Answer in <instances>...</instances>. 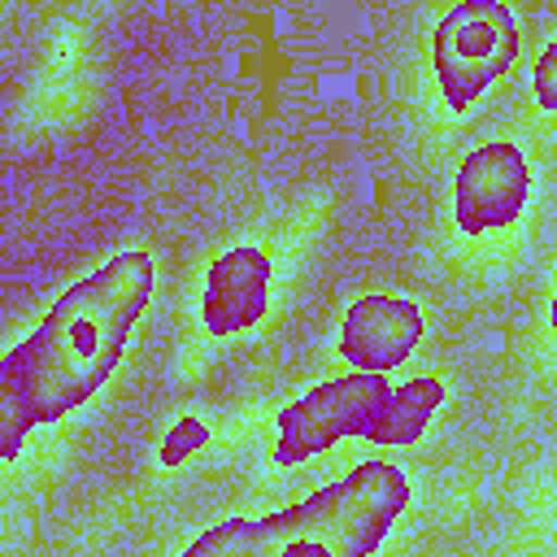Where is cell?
<instances>
[{
  "label": "cell",
  "instance_id": "10",
  "mask_svg": "<svg viewBox=\"0 0 557 557\" xmlns=\"http://www.w3.org/2000/svg\"><path fill=\"white\" fill-rule=\"evenodd\" d=\"M553 61H557V48L548 44V48L540 52V65H535V91H540V104H544V109L557 104V96H553Z\"/></svg>",
  "mask_w": 557,
  "mask_h": 557
},
{
  "label": "cell",
  "instance_id": "6",
  "mask_svg": "<svg viewBox=\"0 0 557 557\" xmlns=\"http://www.w3.org/2000/svg\"><path fill=\"white\" fill-rule=\"evenodd\" d=\"M418 335H422L418 305L396 300V296H366L348 309L344 331H339V348L348 361L366 366L370 374H383L409 357Z\"/></svg>",
  "mask_w": 557,
  "mask_h": 557
},
{
  "label": "cell",
  "instance_id": "3",
  "mask_svg": "<svg viewBox=\"0 0 557 557\" xmlns=\"http://www.w3.org/2000/svg\"><path fill=\"white\" fill-rule=\"evenodd\" d=\"M518 52V26L513 13L496 0L457 4L435 26V70L444 100L453 109H466Z\"/></svg>",
  "mask_w": 557,
  "mask_h": 557
},
{
  "label": "cell",
  "instance_id": "2",
  "mask_svg": "<svg viewBox=\"0 0 557 557\" xmlns=\"http://www.w3.org/2000/svg\"><path fill=\"white\" fill-rule=\"evenodd\" d=\"M405 500V474L370 461L305 505L252 522L248 557H370Z\"/></svg>",
  "mask_w": 557,
  "mask_h": 557
},
{
  "label": "cell",
  "instance_id": "7",
  "mask_svg": "<svg viewBox=\"0 0 557 557\" xmlns=\"http://www.w3.org/2000/svg\"><path fill=\"white\" fill-rule=\"evenodd\" d=\"M265 257L257 248H235L226 252L205 283V326L213 335H235L252 326L265 313Z\"/></svg>",
  "mask_w": 557,
  "mask_h": 557
},
{
  "label": "cell",
  "instance_id": "4",
  "mask_svg": "<svg viewBox=\"0 0 557 557\" xmlns=\"http://www.w3.org/2000/svg\"><path fill=\"white\" fill-rule=\"evenodd\" d=\"M387 383L379 374H352L331 379L313 387L305 400H296L278 422V461H300L309 453H322L326 444L344 435H366L379 409L387 405Z\"/></svg>",
  "mask_w": 557,
  "mask_h": 557
},
{
  "label": "cell",
  "instance_id": "8",
  "mask_svg": "<svg viewBox=\"0 0 557 557\" xmlns=\"http://www.w3.org/2000/svg\"><path fill=\"white\" fill-rule=\"evenodd\" d=\"M440 400H444L440 379H413V383H405L400 392L387 396V405L370 422L366 440H374V444H405V440H413L426 426V418H431V409Z\"/></svg>",
  "mask_w": 557,
  "mask_h": 557
},
{
  "label": "cell",
  "instance_id": "9",
  "mask_svg": "<svg viewBox=\"0 0 557 557\" xmlns=\"http://www.w3.org/2000/svg\"><path fill=\"white\" fill-rule=\"evenodd\" d=\"M30 426H35V409H30V352H26V344H17L0 361V461L22 448Z\"/></svg>",
  "mask_w": 557,
  "mask_h": 557
},
{
  "label": "cell",
  "instance_id": "11",
  "mask_svg": "<svg viewBox=\"0 0 557 557\" xmlns=\"http://www.w3.org/2000/svg\"><path fill=\"white\" fill-rule=\"evenodd\" d=\"M200 440V426H183L178 435H170L165 440V461H178V457H187V448Z\"/></svg>",
  "mask_w": 557,
  "mask_h": 557
},
{
  "label": "cell",
  "instance_id": "5",
  "mask_svg": "<svg viewBox=\"0 0 557 557\" xmlns=\"http://www.w3.org/2000/svg\"><path fill=\"white\" fill-rule=\"evenodd\" d=\"M531 191V174L518 148L487 144L461 161L457 174V226L466 235H483L496 226H509Z\"/></svg>",
  "mask_w": 557,
  "mask_h": 557
},
{
  "label": "cell",
  "instance_id": "1",
  "mask_svg": "<svg viewBox=\"0 0 557 557\" xmlns=\"http://www.w3.org/2000/svg\"><path fill=\"white\" fill-rule=\"evenodd\" d=\"M152 296L148 252H122L78 287H70L44 326L22 339L30 352V409L35 422H57L109 379L122 344Z\"/></svg>",
  "mask_w": 557,
  "mask_h": 557
}]
</instances>
